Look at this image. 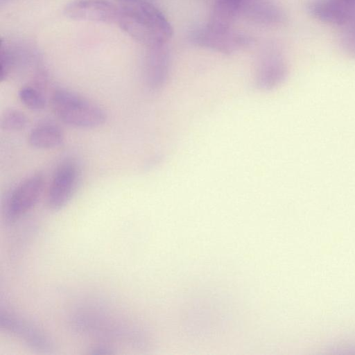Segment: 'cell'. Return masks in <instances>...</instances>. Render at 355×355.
I'll list each match as a JSON object with an SVG mask.
<instances>
[{
	"mask_svg": "<svg viewBox=\"0 0 355 355\" xmlns=\"http://www.w3.org/2000/svg\"><path fill=\"white\" fill-rule=\"evenodd\" d=\"M64 11L75 20L112 23L117 21L119 8L107 0H74Z\"/></svg>",
	"mask_w": 355,
	"mask_h": 355,
	"instance_id": "8",
	"label": "cell"
},
{
	"mask_svg": "<svg viewBox=\"0 0 355 355\" xmlns=\"http://www.w3.org/2000/svg\"><path fill=\"white\" fill-rule=\"evenodd\" d=\"M1 128L8 131H20L24 130L28 124V118L26 114L16 109H8L1 116Z\"/></svg>",
	"mask_w": 355,
	"mask_h": 355,
	"instance_id": "14",
	"label": "cell"
},
{
	"mask_svg": "<svg viewBox=\"0 0 355 355\" xmlns=\"http://www.w3.org/2000/svg\"><path fill=\"white\" fill-rule=\"evenodd\" d=\"M44 175L35 173L21 181L8 195L3 207V216L13 223L28 212L37 202L45 184Z\"/></svg>",
	"mask_w": 355,
	"mask_h": 355,
	"instance_id": "4",
	"label": "cell"
},
{
	"mask_svg": "<svg viewBox=\"0 0 355 355\" xmlns=\"http://www.w3.org/2000/svg\"><path fill=\"white\" fill-rule=\"evenodd\" d=\"M13 51L8 45L1 42V62H0V81L6 80L15 69V56Z\"/></svg>",
	"mask_w": 355,
	"mask_h": 355,
	"instance_id": "15",
	"label": "cell"
},
{
	"mask_svg": "<svg viewBox=\"0 0 355 355\" xmlns=\"http://www.w3.org/2000/svg\"><path fill=\"white\" fill-rule=\"evenodd\" d=\"M241 14L250 21L264 26L278 25L286 19L284 11L268 0H245Z\"/></svg>",
	"mask_w": 355,
	"mask_h": 355,
	"instance_id": "11",
	"label": "cell"
},
{
	"mask_svg": "<svg viewBox=\"0 0 355 355\" xmlns=\"http://www.w3.org/2000/svg\"><path fill=\"white\" fill-rule=\"evenodd\" d=\"M51 105L55 115L62 122L77 128H98L107 119L101 106L66 89H58L53 92Z\"/></svg>",
	"mask_w": 355,
	"mask_h": 355,
	"instance_id": "2",
	"label": "cell"
},
{
	"mask_svg": "<svg viewBox=\"0 0 355 355\" xmlns=\"http://www.w3.org/2000/svg\"><path fill=\"white\" fill-rule=\"evenodd\" d=\"M110 348L107 346H98L92 349V354H108L111 353Z\"/></svg>",
	"mask_w": 355,
	"mask_h": 355,
	"instance_id": "17",
	"label": "cell"
},
{
	"mask_svg": "<svg viewBox=\"0 0 355 355\" xmlns=\"http://www.w3.org/2000/svg\"><path fill=\"white\" fill-rule=\"evenodd\" d=\"M20 101L28 109L34 111L43 110L46 98L40 88L33 85H25L19 91Z\"/></svg>",
	"mask_w": 355,
	"mask_h": 355,
	"instance_id": "13",
	"label": "cell"
},
{
	"mask_svg": "<svg viewBox=\"0 0 355 355\" xmlns=\"http://www.w3.org/2000/svg\"><path fill=\"white\" fill-rule=\"evenodd\" d=\"M117 22L124 32L147 48L166 44L173 35L164 15L146 1H131L119 8Z\"/></svg>",
	"mask_w": 355,
	"mask_h": 355,
	"instance_id": "1",
	"label": "cell"
},
{
	"mask_svg": "<svg viewBox=\"0 0 355 355\" xmlns=\"http://www.w3.org/2000/svg\"><path fill=\"white\" fill-rule=\"evenodd\" d=\"M306 10L321 21L342 27L355 19V0H311Z\"/></svg>",
	"mask_w": 355,
	"mask_h": 355,
	"instance_id": "9",
	"label": "cell"
},
{
	"mask_svg": "<svg viewBox=\"0 0 355 355\" xmlns=\"http://www.w3.org/2000/svg\"><path fill=\"white\" fill-rule=\"evenodd\" d=\"M192 43L220 53L230 54L252 44L249 35L234 31L218 30L207 25L192 30L189 34Z\"/></svg>",
	"mask_w": 355,
	"mask_h": 355,
	"instance_id": "5",
	"label": "cell"
},
{
	"mask_svg": "<svg viewBox=\"0 0 355 355\" xmlns=\"http://www.w3.org/2000/svg\"><path fill=\"white\" fill-rule=\"evenodd\" d=\"M121 1H127V2H131V1H139V0H121Z\"/></svg>",
	"mask_w": 355,
	"mask_h": 355,
	"instance_id": "18",
	"label": "cell"
},
{
	"mask_svg": "<svg viewBox=\"0 0 355 355\" xmlns=\"http://www.w3.org/2000/svg\"><path fill=\"white\" fill-rule=\"evenodd\" d=\"M0 323L2 329L35 350L48 352L53 349V343L46 333L14 313L1 311Z\"/></svg>",
	"mask_w": 355,
	"mask_h": 355,
	"instance_id": "7",
	"label": "cell"
},
{
	"mask_svg": "<svg viewBox=\"0 0 355 355\" xmlns=\"http://www.w3.org/2000/svg\"><path fill=\"white\" fill-rule=\"evenodd\" d=\"M288 75L286 62L276 49L266 47L259 54L255 67L254 81L257 88L269 91L279 87Z\"/></svg>",
	"mask_w": 355,
	"mask_h": 355,
	"instance_id": "6",
	"label": "cell"
},
{
	"mask_svg": "<svg viewBox=\"0 0 355 355\" xmlns=\"http://www.w3.org/2000/svg\"><path fill=\"white\" fill-rule=\"evenodd\" d=\"M341 28V46L348 55L355 58V19Z\"/></svg>",
	"mask_w": 355,
	"mask_h": 355,
	"instance_id": "16",
	"label": "cell"
},
{
	"mask_svg": "<svg viewBox=\"0 0 355 355\" xmlns=\"http://www.w3.org/2000/svg\"><path fill=\"white\" fill-rule=\"evenodd\" d=\"M171 68V56L166 44L148 47L145 60V80L148 87L159 90L166 83Z\"/></svg>",
	"mask_w": 355,
	"mask_h": 355,
	"instance_id": "10",
	"label": "cell"
},
{
	"mask_svg": "<svg viewBox=\"0 0 355 355\" xmlns=\"http://www.w3.org/2000/svg\"><path fill=\"white\" fill-rule=\"evenodd\" d=\"M29 144L37 149H52L64 141V134L57 125L50 123L38 124L28 134Z\"/></svg>",
	"mask_w": 355,
	"mask_h": 355,
	"instance_id": "12",
	"label": "cell"
},
{
	"mask_svg": "<svg viewBox=\"0 0 355 355\" xmlns=\"http://www.w3.org/2000/svg\"><path fill=\"white\" fill-rule=\"evenodd\" d=\"M80 179L78 162L67 158L57 166L49 183L46 205L49 209L57 211L63 209L74 196Z\"/></svg>",
	"mask_w": 355,
	"mask_h": 355,
	"instance_id": "3",
	"label": "cell"
}]
</instances>
